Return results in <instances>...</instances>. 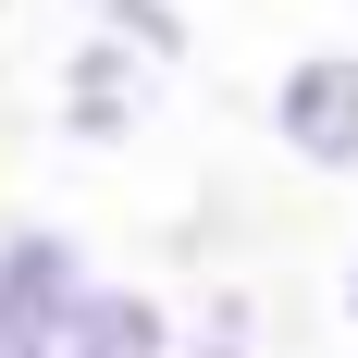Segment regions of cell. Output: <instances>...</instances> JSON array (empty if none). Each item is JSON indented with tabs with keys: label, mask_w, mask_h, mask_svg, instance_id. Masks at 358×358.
<instances>
[{
	"label": "cell",
	"mask_w": 358,
	"mask_h": 358,
	"mask_svg": "<svg viewBox=\"0 0 358 358\" xmlns=\"http://www.w3.org/2000/svg\"><path fill=\"white\" fill-rule=\"evenodd\" d=\"M148 124H161V62H136L124 37H74L62 74H50V136L62 148H136Z\"/></svg>",
	"instance_id": "cell-1"
},
{
	"label": "cell",
	"mask_w": 358,
	"mask_h": 358,
	"mask_svg": "<svg viewBox=\"0 0 358 358\" xmlns=\"http://www.w3.org/2000/svg\"><path fill=\"white\" fill-rule=\"evenodd\" d=\"M0 13H13V0H0Z\"/></svg>",
	"instance_id": "cell-8"
},
{
	"label": "cell",
	"mask_w": 358,
	"mask_h": 358,
	"mask_svg": "<svg viewBox=\"0 0 358 358\" xmlns=\"http://www.w3.org/2000/svg\"><path fill=\"white\" fill-rule=\"evenodd\" d=\"M259 346H272V322H259L248 285H210L198 309H185V358H259Z\"/></svg>",
	"instance_id": "cell-5"
},
{
	"label": "cell",
	"mask_w": 358,
	"mask_h": 358,
	"mask_svg": "<svg viewBox=\"0 0 358 358\" xmlns=\"http://www.w3.org/2000/svg\"><path fill=\"white\" fill-rule=\"evenodd\" d=\"M272 148L322 185H358V50H296L272 74Z\"/></svg>",
	"instance_id": "cell-2"
},
{
	"label": "cell",
	"mask_w": 358,
	"mask_h": 358,
	"mask_svg": "<svg viewBox=\"0 0 358 358\" xmlns=\"http://www.w3.org/2000/svg\"><path fill=\"white\" fill-rule=\"evenodd\" d=\"M334 309L358 322V235H346V259H334Z\"/></svg>",
	"instance_id": "cell-6"
},
{
	"label": "cell",
	"mask_w": 358,
	"mask_h": 358,
	"mask_svg": "<svg viewBox=\"0 0 358 358\" xmlns=\"http://www.w3.org/2000/svg\"><path fill=\"white\" fill-rule=\"evenodd\" d=\"M87 25L124 37V50H136V62H161V74H185V50H198L185 0H87Z\"/></svg>",
	"instance_id": "cell-4"
},
{
	"label": "cell",
	"mask_w": 358,
	"mask_h": 358,
	"mask_svg": "<svg viewBox=\"0 0 358 358\" xmlns=\"http://www.w3.org/2000/svg\"><path fill=\"white\" fill-rule=\"evenodd\" d=\"M0 358H62V346H50V334H0Z\"/></svg>",
	"instance_id": "cell-7"
},
{
	"label": "cell",
	"mask_w": 358,
	"mask_h": 358,
	"mask_svg": "<svg viewBox=\"0 0 358 358\" xmlns=\"http://www.w3.org/2000/svg\"><path fill=\"white\" fill-rule=\"evenodd\" d=\"M62 358H185V309L161 285H111L99 272V296H87L74 334H62Z\"/></svg>",
	"instance_id": "cell-3"
}]
</instances>
